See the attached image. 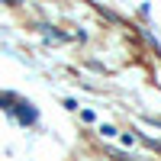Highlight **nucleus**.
<instances>
[{"mask_svg":"<svg viewBox=\"0 0 161 161\" xmlns=\"http://www.w3.org/2000/svg\"><path fill=\"white\" fill-rule=\"evenodd\" d=\"M13 116L19 119V123H36V106L29 100H16V106H13Z\"/></svg>","mask_w":161,"mask_h":161,"instance_id":"obj_1","label":"nucleus"},{"mask_svg":"<svg viewBox=\"0 0 161 161\" xmlns=\"http://www.w3.org/2000/svg\"><path fill=\"white\" fill-rule=\"evenodd\" d=\"M39 29H42V36H45V39H55V42H64V36H61V32H55L52 26H39Z\"/></svg>","mask_w":161,"mask_h":161,"instance_id":"obj_2","label":"nucleus"}]
</instances>
